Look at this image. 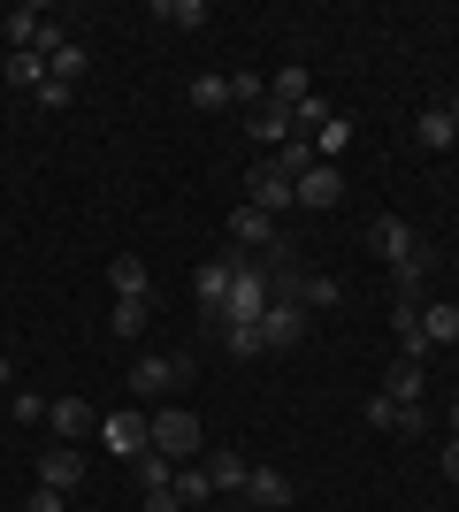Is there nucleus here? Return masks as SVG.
Returning a JSON list of instances; mask_svg holds the SVG:
<instances>
[{"label":"nucleus","instance_id":"f257e3e1","mask_svg":"<svg viewBox=\"0 0 459 512\" xmlns=\"http://www.w3.org/2000/svg\"><path fill=\"white\" fill-rule=\"evenodd\" d=\"M268 306H276V268H261V260H238V268H230V299H222V321L261 329Z\"/></svg>","mask_w":459,"mask_h":512},{"label":"nucleus","instance_id":"f03ea898","mask_svg":"<svg viewBox=\"0 0 459 512\" xmlns=\"http://www.w3.org/2000/svg\"><path fill=\"white\" fill-rule=\"evenodd\" d=\"M146 428H153V451H161V459H176V467H184V459L199 451V421H192L184 406H161V413H146Z\"/></svg>","mask_w":459,"mask_h":512},{"label":"nucleus","instance_id":"7ed1b4c3","mask_svg":"<svg viewBox=\"0 0 459 512\" xmlns=\"http://www.w3.org/2000/svg\"><path fill=\"white\" fill-rule=\"evenodd\" d=\"M368 253H375V260H391V268H398V260L429 253V245L414 237V222H398V214H375V222H368Z\"/></svg>","mask_w":459,"mask_h":512},{"label":"nucleus","instance_id":"20e7f679","mask_svg":"<svg viewBox=\"0 0 459 512\" xmlns=\"http://www.w3.org/2000/svg\"><path fill=\"white\" fill-rule=\"evenodd\" d=\"M184 375H192V360H184V352H146V360L131 367V390H138V398H161V390H176Z\"/></svg>","mask_w":459,"mask_h":512},{"label":"nucleus","instance_id":"39448f33","mask_svg":"<svg viewBox=\"0 0 459 512\" xmlns=\"http://www.w3.org/2000/svg\"><path fill=\"white\" fill-rule=\"evenodd\" d=\"M261 344H268V352H291V344H306V306L276 291V306L261 314Z\"/></svg>","mask_w":459,"mask_h":512},{"label":"nucleus","instance_id":"423d86ee","mask_svg":"<svg viewBox=\"0 0 459 512\" xmlns=\"http://www.w3.org/2000/svg\"><path fill=\"white\" fill-rule=\"evenodd\" d=\"M100 444H108L115 459H146V451H153L146 413H108V421H100Z\"/></svg>","mask_w":459,"mask_h":512},{"label":"nucleus","instance_id":"0eeeda50","mask_svg":"<svg viewBox=\"0 0 459 512\" xmlns=\"http://www.w3.org/2000/svg\"><path fill=\"white\" fill-rule=\"evenodd\" d=\"M230 245L261 260L268 245H276V214H261V207H253V199H245V207H230Z\"/></svg>","mask_w":459,"mask_h":512},{"label":"nucleus","instance_id":"6e6552de","mask_svg":"<svg viewBox=\"0 0 459 512\" xmlns=\"http://www.w3.org/2000/svg\"><path fill=\"white\" fill-rule=\"evenodd\" d=\"M276 291H284V299H299L306 314L337 306V276H322V268H291V276H276Z\"/></svg>","mask_w":459,"mask_h":512},{"label":"nucleus","instance_id":"1a4fd4ad","mask_svg":"<svg viewBox=\"0 0 459 512\" xmlns=\"http://www.w3.org/2000/svg\"><path fill=\"white\" fill-rule=\"evenodd\" d=\"M230 268H238V260H199V268H192V299H199V314H207V321H222V299H230Z\"/></svg>","mask_w":459,"mask_h":512},{"label":"nucleus","instance_id":"9d476101","mask_svg":"<svg viewBox=\"0 0 459 512\" xmlns=\"http://www.w3.org/2000/svg\"><path fill=\"white\" fill-rule=\"evenodd\" d=\"M77 482H85V451L77 444H54V451H39V490H77Z\"/></svg>","mask_w":459,"mask_h":512},{"label":"nucleus","instance_id":"9b49d317","mask_svg":"<svg viewBox=\"0 0 459 512\" xmlns=\"http://www.w3.org/2000/svg\"><path fill=\"white\" fill-rule=\"evenodd\" d=\"M291 199H299V207H337V199H345V169H337V161H314V169L291 184Z\"/></svg>","mask_w":459,"mask_h":512},{"label":"nucleus","instance_id":"f8f14e48","mask_svg":"<svg viewBox=\"0 0 459 512\" xmlns=\"http://www.w3.org/2000/svg\"><path fill=\"white\" fill-rule=\"evenodd\" d=\"M46 428H54L62 444H85V436H100V413H92L85 398H54V406H46Z\"/></svg>","mask_w":459,"mask_h":512},{"label":"nucleus","instance_id":"ddd939ff","mask_svg":"<svg viewBox=\"0 0 459 512\" xmlns=\"http://www.w3.org/2000/svg\"><path fill=\"white\" fill-rule=\"evenodd\" d=\"M245 199H253V207H261V214H284V207H299V199H291V176L276 169V161L245 176Z\"/></svg>","mask_w":459,"mask_h":512},{"label":"nucleus","instance_id":"4468645a","mask_svg":"<svg viewBox=\"0 0 459 512\" xmlns=\"http://www.w3.org/2000/svg\"><path fill=\"white\" fill-rule=\"evenodd\" d=\"M421 421H429L421 406H398V398H383V390L368 398V428H391V436H421Z\"/></svg>","mask_w":459,"mask_h":512},{"label":"nucleus","instance_id":"2eb2a0df","mask_svg":"<svg viewBox=\"0 0 459 512\" xmlns=\"http://www.w3.org/2000/svg\"><path fill=\"white\" fill-rule=\"evenodd\" d=\"M108 291H115V299H153L146 260H138V253H115V260H108Z\"/></svg>","mask_w":459,"mask_h":512},{"label":"nucleus","instance_id":"dca6fc26","mask_svg":"<svg viewBox=\"0 0 459 512\" xmlns=\"http://www.w3.org/2000/svg\"><path fill=\"white\" fill-rule=\"evenodd\" d=\"M414 146L421 153H452L459 146V123L444 115V107H421V115H414Z\"/></svg>","mask_w":459,"mask_h":512},{"label":"nucleus","instance_id":"f3484780","mask_svg":"<svg viewBox=\"0 0 459 512\" xmlns=\"http://www.w3.org/2000/svg\"><path fill=\"white\" fill-rule=\"evenodd\" d=\"M85 69H92V54H85L77 39H62L54 54H46V77H54V85H69V92L85 85Z\"/></svg>","mask_w":459,"mask_h":512},{"label":"nucleus","instance_id":"a211bd4d","mask_svg":"<svg viewBox=\"0 0 459 512\" xmlns=\"http://www.w3.org/2000/svg\"><path fill=\"white\" fill-rule=\"evenodd\" d=\"M245 497H253V505H268V512L291 505V474H284V467H253V474H245Z\"/></svg>","mask_w":459,"mask_h":512},{"label":"nucleus","instance_id":"6ab92c4d","mask_svg":"<svg viewBox=\"0 0 459 512\" xmlns=\"http://www.w3.org/2000/svg\"><path fill=\"white\" fill-rule=\"evenodd\" d=\"M153 16L169 23V31H207L215 8H207V0H153Z\"/></svg>","mask_w":459,"mask_h":512},{"label":"nucleus","instance_id":"aec40b11","mask_svg":"<svg viewBox=\"0 0 459 512\" xmlns=\"http://www.w3.org/2000/svg\"><path fill=\"white\" fill-rule=\"evenodd\" d=\"M306 92H314V77H306L299 62H291V69H276V77H268V107H284V115H291V107L306 100Z\"/></svg>","mask_w":459,"mask_h":512},{"label":"nucleus","instance_id":"412c9836","mask_svg":"<svg viewBox=\"0 0 459 512\" xmlns=\"http://www.w3.org/2000/svg\"><path fill=\"white\" fill-rule=\"evenodd\" d=\"M146 321H153V299H115L108 306V337H146Z\"/></svg>","mask_w":459,"mask_h":512},{"label":"nucleus","instance_id":"4be33fe9","mask_svg":"<svg viewBox=\"0 0 459 512\" xmlns=\"http://www.w3.org/2000/svg\"><path fill=\"white\" fill-rule=\"evenodd\" d=\"M421 390H429V383H421V367H414V360H391V375H383V398H398V406H421Z\"/></svg>","mask_w":459,"mask_h":512},{"label":"nucleus","instance_id":"5701e85b","mask_svg":"<svg viewBox=\"0 0 459 512\" xmlns=\"http://www.w3.org/2000/svg\"><path fill=\"white\" fill-rule=\"evenodd\" d=\"M421 337H429V344H459V306L452 299L421 306Z\"/></svg>","mask_w":459,"mask_h":512},{"label":"nucleus","instance_id":"b1692460","mask_svg":"<svg viewBox=\"0 0 459 512\" xmlns=\"http://www.w3.org/2000/svg\"><path fill=\"white\" fill-rule=\"evenodd\" d=\"M245 130H253V138H261V146H284V138H291V115H284V107H253V115H245Z\"/></svg>","mask_w":459,"mask_h":512},{"label":"nucleus","instance_id":"393cba45","mask_svg":"<svg viewBox=\"0 0 459 512\" xmlns=\"http://www.w3.org/2000/svg\"><path fill=\"white\" fill-rule=\"evenodd\" d=\"M192 107H199V115H222V107H230V77H222V69L192 77Z\"/></svg>","mask_w":459,"mask_h":512},{"label":"nucleus","instance_id":"a878e982","mask_svg":"<svg viewBox=\"0 0 459 512\" xmlns=\"http://www.w3.org/2000/svg\"><path fill=\"white\" fill-rule=\"evenodd\" d=\"M176 497H184V505H207V497H215V474L199 467V459H184V467H176Z\"/></svg>","mask_w":459,"mask_h":512},{"label":"nucleus","instance_id":"bb28decb","mask_svg":"<svg viewBox=\"0 0 459 512\" xmlns=\"http://www.w3.org/2000/svg\"><path fill=\"white\" fill-rule=\"evenodd\" d=\"M207 474H215V490H245L253 459H245V451H215V459H207Z\"/></svg>","mask_w":459,"mask_h":512},{"label":"nucleus","instance_id":"cd10ccee","mask_svg":"<svg viewBox=\"0 0 459 512\" xmlns=\"http://www.w3.org/2000/svg\"><path fill=\"white\" fill-rule=\"evenodd\" d=\"M276 169H284V176H291V184H299V176H306V169H314V138H299V130H291L284 146H276Z\"/></svg>","mask_w":459,"mask_h":512},{"label":"nucleus","instance_id":"c85d7f7f","mask_svg":"<svg viewBox=\"0 0 459 512\" xmlns=\"http://www.w3.org/2000/svg\"><path fill=\"white\" fill-rule=\"evenodd\" d=\"M8 85H23V92L46 85V54H39V46H31V54H8Z\"/></svg>","mask_w":459,"mask_h":512},{"label":"nucleus","instance_id":"c756f323","mask_svg":"<svg viewBox=\"0 0 459 512\" xmlns=\"http://www.w3.org/2000/svg\"><path fill=\"white\" fill-rule=\"evenodd\" d=\"M131 467H138V490H176V459H161V451H146Z\"/></svg>","mask_w":459,"mask_h":512},{"label":"nucleus","instance_id":"7c9ffc66","mask_svg":"<svg viewBox=\"0 0 459 512\" xmlns=\"http://www.w3.org/2000/svg\"><path fill=\"white\" fill-rule=\"evenodd\" d=\"M329 115H337V107H329V92H306V100L291 107V130H306V138H314V130H322Z\"/></svg>","mask_w":459,"mask_h":512},{"label":"nucleus","instance_id":"2f4dec72","mask_svg":"<svg viewBox=\"0 0 459 512\" xmlns=\"http://www.w3.org/2000/svg\"><path fill=\"white\" fill-rule=\"evenodd\" d=\"M345 146H352V123H345V115H329V123L314 130V161H337Z\"/></svg>","mask_w":459,"mask_h":512},{"label":"nucleus","instance_id":"473e14b6","mask_svg":"<svg viewBox=\"0 0 459 512\" xmlns=\"http://www.w3.org/2000/svg\"><path fill=\"white\" fill-rule=\"evenodd\" d=\"M261 100H268V77L238 69V77H230V107H261Z\"/></svg>","mask_w":459,"mask_h":512},{"label":"nucleus","instance_id":"72a5a7b5","mask_svg":"<svg viewBox=\"0 0 459 512\" xmlns=\"http://www.w3.org/2000/svg\"><path fill=\"white\" fill-rule=\"evenodd\" d=\"M222 344H230V360H253V352H268L261 329H238V321H222Z\"/></svg>","mask_w":459,"mask_h":512},{"label":"nucleus","instance_id":"f704fd0d","mask_svg":"<svg viewBox=\"0 0 459 512\" xmlns=\"http://www.w3.org/2000/svg\"><path fill=\"white\" fill-rule=\"evenodd\" d=\"M421 276H429V253H414V260H398V268H391V283H398V299H414V291H421Z\"/></svg>","mask_w":459,"mask_h":512},{"label":"nucleus","instance_id":"c9c22d12","mask_svg":"<svg viewBox=\"0 0 459 512\" xmlns=\"http://www.w3.org/2000/svg\"><path fill=\"white\" fill-rule=\"evenodd\" d=\"M8 413H16V421H46V398H39V390H16V398H8Z\"/></svg>","mask_w":459,"mask_h":512},{"label":"nucleus","instance_id":"e433bc0d","mask_svg":"<svg viewBox=\"0 0 459 512\" xmlns=\"http://www.w3.org/2000/svg\"><path fill=\"white\" fill-rule=\"evenodd\" d=\"M138 512H192V505H184L176 490H146V497H138Z\"/></svg>","mask_w":459,"mask_h":512},{"label":"nucleus","instance_id":"4c0bfd02","mask_svg":"<svg viewBox=\"0 0 459 512\" xmlns=\"http://www.w3.org/2000/svg\"><path fill=\"white\" fill-rule=\"evenodd\" d=\"M31 100H39V107H46V115H54V107H69V85H54V77H46V85H39V92H31Z\"/></svg>","mask_w":459,"mask_h":512},{"label":"nucleus","instance_id":"58836bf2","mask_svg":"<svg viewBox=\"0 0 459 512\" xmlns=\"http://www.w3.org/2000/svg\"><path fill=\"white\" fill-rule=\"evenodd\" d=\"M23 512H69V497L62 490H31V505H23Z\"/></svg>","mask_w":459,"mask_h":512},{"label":"nucleus","instance_id":"ea45409f","mask_svg":"<svg viewBox=\"0 0 459 512\" xmlns=\"http://www.w3.org/2000/svg\"><path fill=\"white\" fill-rule=\"evenodd\" d=\"M444 482H459V436L444 444Z\"/></svg>","mask_w":459,"mask_h":512},{"label":"nucleus","instance_id":"a19ab883","mask_svg":"<svg viewBox=\"0 0 459 512\" xmlns=\"http://www.w3.org/2000/svg\"><path fill=\"white\" fill-rule=\"evenodd\" d=\"M8 383H16V360H8V352H0V390H8Z\"/></svg>","mask_w":459,"mask_h":512},{"label":"nucleus","instance_id":"79ce46f5","mask_svg":"<svg viewBox=\"0 0 459 512\" xmlns=\"http://www.w3.org/2000/svg\"><path fill=\"white\" fill-rule=\"evenodd\" d=\"M444 115H452V123H459V92H452V100H444Z\"/></svg>","mask_w":459,"mask_h":512},{"label":"nucleus","instance_id":"37998d69","mask_svg":"<svg viewBox=\"0 0 459 512\" xmlns=\"http://www.w3.org/2000/svg\"><path fill=\"white\" fill-rule=\"evenodd\" d=\"M452 436H459V398H452Z\"/></svg>","mask_w":459,"mask_h":512}]
</instances>
